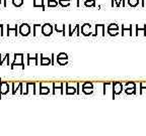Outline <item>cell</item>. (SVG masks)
Here are the masks:
<instances>
[{
	"label": "cell",
	"mask_w": 146,
	"mask_h": 136,
	"mask_svg": "<svg viewBox=\"0 0 146 136\" xmlns=\"http://www.w3.org/2000/svg\"><path fill=\"white\" fill-rule=\"evenodd\" d=\"M50 93V89L48 87H44L43 83H40V95H47Z\"/></svg>",
	"instance_id": "12"
},
{
	"label": "cell",
	"mask_w": 146,
	"mask_h": 136,
	"mask_svg": "<svg viewBox=\"0 0 146 136\" xmlns=\"http://www.w3.org/2000/svg\"><path fill=\"white\" fill-rule=\"evenodd\" d=\"M52 65V61L50 58H44V56L41 54V66H49Z\"/></svg>",
	"instance_id": "11"
},
{
	"label": "cell",
	"mask_w": 146,
	"mask_h": 136,
	"mask_svg": "<svg viewBox=\"0 0 146 136\" xmlns=\"http://www.w3.org/2000/svg\"><path fill=\"white\" fill-rule=\"evenodd\" d=\"M21 86H23V83H17V84L13 83V84H12V94H13V95H15L16 91L21 90Z\"/></svg>",
	"instance_id": "14"
},
{
	"label": "cell",
	"mask_w": 146,
	"mask_h": 136,
	"mask_svg": "<svg viewBox=\"0 0 146 136\" xmlns=\"http://www.w3.org/2000/svg\"><path fill=\"white\" fill-rule=\"evenodd\" d=\"M12 4L15 7H21L23 4V0H11Z\"/></svg>",
	"instance_id": "18"
},
{
	"label": "cell",
	"mask_w": 146,
	"mask_h": 136,
	"mask_svg": "<svg viewBox=\"0 0 146 136\" xmlns=\"http://www.w3.org/2000/svg\"><path fill=\"white\" fill-rule=\"evenodd\" d=\"M40 27H42L40 24H35L34 25V27H33V28H34V36L36 35V30H38V28H40Z\"/></svg>",
	"instance_id": "26"
},
{
	"label": "cell",
	"mask_w": 146,
	"mask_h": 136,
	"mask_svg": "<svg viewBox=\"0 0 146 136\" xmlns=\"http://www.w3.org/2000/svg\"><path fill=\"white\" fill-rule=\"evenodd\" d=\"M82 92L85 95H91L94 93V84L90 82H85L82 84Z\"/></svg>",
	"instance_id": "3"
},
{
	"label": "cell",
	"mask_w": 146,
	"mask_h": 136,
	"mask_svg": "<svg viewBox=\"0 0 146 136\" xmlns=\"http://www.w3.org/2000/svg\"><path fill=\"white\" fill-rule=\"evenodd\" d=\"M56 60H57V63L59 66H63V61H68V56H67V54H65V52H61V54H59L57 56Z\"/></svg>",
	"instance_id": "9"
},
{
	"label": "cell",
	"mask_w": 146,
	"mask_h": 136,
	"mask_svg": "<svg viewBox=\"0 0 146 136\" xmlns=\"http://www.w3.org/2000/svg\"><path fill=\"white\" fill-rule=\"evenodd\" d=\"M55 30H56L57 32H62V33H63V35L65 36V24H62L61 29H59V28H58L57 25H55Z\"/></svg>",
	"instance_id": "21"
},
{
	"label": "cell",
	"mask_w": 146,
	"mask_h": 136,
	"mask_svg": "<svg viewBox=\"0 0 146 136\" xmlns=\"http://www.w3.org/2000/svg\"><path fill=\"white\" fill-rule=\"evenodd\" d=\"M139 31H143L144 32V35L146 36V24H144L143 28H139L138 26L136 27V35H138V32H139Z\"/></svg>",
	"instance_id": "22"
},
{
	"label": "cell",
	"mask_w": 146,
	"mask_h": 136,
	"mask_svg": "<svg viewBox=\"0 0 146 136\" xmlns=\"http://www.w3.org/2000/svg\"><path fill=\"white\" fill-rule=\"evenodd\" d=\"M41 31L44 36H50L53 33V26L50 23H45L44 25H42Z\"/></svg>",
	"instance_id": "4"
},
{
	"label": "cell",
	"mask_w": 146,
	"mask_h": 136,
	"mask_svg": "<svg viewBox=\"0 0 146 136\" xmlns=\"http://www.w3.org/2000/svg\"><path fill=\"white\" fill-rule=\"evenodd\" d=\"M79 1H80V0H77V3H76V6H77V7H79V6H80V3H79Z\"/></svg>",
	"instance_id": "28"
},
{
	"label": "cell",
	"mask_w": 146,
	"mask_h": 136,
	"mask_svg": "<svg viewBox=\"0 0 146 136\" xmlns=\"http://www.w3.org/2000/svg\"><path fill=\"white\" fill-rule=\"evenodd\" d=\"M1 2H2V0H0V4H1Z\"/></svg>",
	"instance_id": "30"
},
{
	"label": "cell",
	"mask_w": 146,
	"mask_h": 136,
	"mask_svg": "<svg viewBox=\"0 0 146 136\" xmlns=\"http://www.w3.org/2000/svg\"><path fill=\"white\" fill-rule=\"evenodd\" d=\"M128 4L131 7H136L139 4V0H128Z\"/></svg>",
	"instance_id": "19"
},
{
	"label": "cell",
	"mask_w": 146,
	"mask_h": 136,
	"mask_svg": "<svg viewBox=\"0 0 146 136\" xmlns=\"http://www.w3.org/2000/svg\"><path fill=\"white\" fill-rule=\"evenodd\" d=\"M127 30H130V31H132V26L130 25V27H128V28H126L125 26H122V35H124L125 34V31H127Z\"/></svg>",
	"instance_id": "25"
},
{
	"label": "cell",
	"mask_w": 146,
	"mask_h": 136,
	"mask_svg": "<svg viewBox=\"0 0 146 136\" xmlns=\"http://www.w3.org/2000/svg\"><path fill=\"white\" fill-rule=\"evenodd\" d=\"M63 86H64V83H62V82H59V83H53V94H56V92H57V90H60V94L61 95H63L64 94V91H63Z\"/></svg>",
	"instance_id": "7"
},
{
	"label": "cell",
	"mask_w": 146,
	"mask_h": 136,
	"mask_svg": "<svg viewBox=\"0 0 146 136\" xmlns=\"http://www.w3.org/2000/svg\"><path fill=\"white\" fill-rule=\"evenodd\" d=\"M48 6L49 7H55V6H57L58 4H59V2H58L57 0H55V1H49L48 0Z\"/></svg>",
	"instance_id": "23"
},
{
	"label": "cell",
	"mask_w": 146,
	"mask_h": 136,
	"mask_svg": "<svg viewBox=\"0 0 146 136\" xmlns=\"http://www.w3.org/2000/svg\"><path fill=\"white\" fill-rule=\"evenodd\" d=\"M19 33L23 36H27L31 33V26L27 23H23L19 26Z\"/></svg>",
	"instance_id": "5"
},
{
	"label": "cell",
	"mask_w": 146,
	"mask_h": 136,
	"mask_svg": "<svg viewBox=\"0 0 146 136\" xmlns=\"http://www.w3.org/2000/svg\"><path fill=\"white\" fill-rule=\"evenodd\" d=\"M0 85H1V79H0Z\"/></svg>",
	"instance_id": "32"
},
{
	"label": "cell",
	"mask_w": 146,
	"mask_h": 136,
	"mask_svg": "<svg viewBox=\"0 0 146 136\" xmlns=\"http://www.w3.org/2000/svg\"><path fill=\"white\" fill-rule=\"evenodd\" d=\"M3 6L7 7V0H3Z\"/></svg>",
	"instance_id": "27"
},
{
	"label": "cell",
	"mask_w": 146,
	"mask_h": 136,
	"mask_svg": "<svg viewBox=\"0 0 146 136\" xmlns=\"http://www.w3.org/2000/svg\"><path fill=\"white\" fill-rule=\"evenodd\" d=\"M126 94H128V95H132V94H136V84L134 85V86H132V88H129V86H128V88L125 90Z\"/></svg>",
	"instance_id": "15"
},
{
	"label": "cell",
	"mask_w": 146,
	"mask_h": 136,
	"mask_svg": "<svg viewBox=\"0 0 146 136\" xmlns=\"http://www.w3.org/2000/svg\"><path fill=\"white\" fill-rule=\"evenodd\" d=\"M58 2L62 7H68L70 5V0H58Z\"/></svg>",
	"instance_id": "17"
},
{
	"label": "cell",
	"mask_w": 146,
	"mask_h": 136,
	"mask_svg": "<svg viewBox=\"0 0 146 136\" xmlns=\"http://www.w3.org/2000/svg\"><path fill=\"white\" fill-rule=\"evenodd\" d=\"M9 57H10V54H5L4 60H2V61H1V63H0V66H2V63H3V61H7V66H9Z\"/></svg>",
	"instance_id": "24"
},
{
	"label": "cell",
	"mask_w": 146,
	"mask_h": 136,
	"mask_svg": "<svg viewBox=\"0 0 146 136\" xmlns=\"http://www.w3.org/2000/svg\"><path fill=\"white\" fill-rule=\"evenodd\" d=\"M68 27H69V33H68V34H69V35H70V36L73 34V32H75V31L77 32V33H76V34H77L78 36L80 35V32H79V27H80V26H79V24H76V25H75V27H74L73 29H72V28H71V25H70V24L68 25Z\"/></svg>",
	"instance_id": "13"
},
{
	"label": "cell",
	"mask_w": 146,
	"mask_h": 136,
	"mask_svg": "<svg viewBox=\"0 0 146 136\" xmlns=\"http://www.w3.org/2000/svg\"><path fill=\"white\" fill-rule=\"evenodd\" d=\"M49 1H55V0H49Z\"/></svg>",
	"instance_id": "31"
},
{
	"label": "cell",
	"mask_w": 146,
	"mask_h": 136,
	"mask_svg": "<svg viewBox=\"0 0 146 136\" xmlns=\"http://www.w3.org/2000/svg\"><path fill=\"white\" fill-rule=\"evenodd\" d=\"M84 4H85V6H87V7H94V6H96V0H86L84 2Z\"/></svg>",
	"instance_id": "20"
},
{
	"label": "cell",
	"mask_w": 146,
	"mask_h": 136,
	"mask_svg": "<svg viewBox=\"0 0 146 136\" xmlns=\"http://www.w3.org/2000/svg\"><path fill=\"white\" fill-rule=\"evenodd\" d=\"M65 85H66V95L77 94V88H74V87H69V83H65Z\"/></svg>",
	"instance_id": "10"
},
{
	"label": "cell",
	"mask_w": 146,
	"mask_h": 136,
	"mask_svg": "<svg viewBox=\"0 0 146 136\" xmlns=\"http://www.w3.org/2000/svg\"><path fill=\"white\" fill-rule=\"evenodd\" d=\"M112 87H113V99H115L117 95H120L122 93L123 84L120 83V82H114L112 84Z\"/></svg>",
	"instance_id": "2"
},
{
	"label": "cell",
	"mask_w": 146,
	"mask_h": 136,
	"mask_svg": "<svg viewBox=\"0 0 146 136\" xmlns=\"http://www.w3.org/2000/svg\"><path fill=\"white\" fill-rule=\"evenodd\" d=\"M9 92V84L7 82H1L0 85V99L2 98V96L7 95Z\"/></svg>",
	"instance_id": "6"
},
{
	"label": "cell",
	"mask_w": 146,
	"mask_h": 136,
	"mask_svg": "<svg viewBox=\"0 0 146 136\" xmlns=\"http://www.w3.org/2000/svg\"><path fill=\"white\" fill-rule=\"evenodd\" d=\"M121 1H122V5H123V6H125V2H124L125 0H121Z\"/></svg>",
	"instance_id": "29"
},
{
	"label": "cell",
	"mask_w": 146,
	"mask_h": 136,
	"mask_svg": "<svg viewBox=\"0 0 146 136\" xmlns=\"http://www.w3.org/2000/svg\"><path fill=\"white\" fill-rule=\"evenodd\" d=\"M27 66H38L39 54H36L34 58L31 57V54H27Z\"/></svg>",
	"instance_id": "8"
},
{
	"label": "cell",
	"mask_w": 146,
	"mask_h": 136,
	"mask_svg": "<svg viewBox=\"0 0 146 136\" xmlns=\"http://www.w3.org/2000/svg\"><path fill=\"white\" fill-rule=\"evenodd\" d=\"M23 57H25L23 54H14V60H13V61H12L11 66H10L11 70H14L15 67H17V66H21V69L25 70V61H23Z\"/></svg>",
	"instance_id": "1"
},
{
	"label": "cell",
	"mask_w": 146,
	"mask_h": 136,
	"mask_svg": "<svg viewBox=\"0 0 146 136\" xmlns=\"http://www.w3.org/2000/svg\"><path fill=\"white\" fill-rule=\"evenodd\" d=\"M17 25H15V26L13 27V28H11V27H9L8 25H7V35H9L10 34V32H14V35H17Z\"/></svg>",
	"instance_id": "16"
}]
</instances>
